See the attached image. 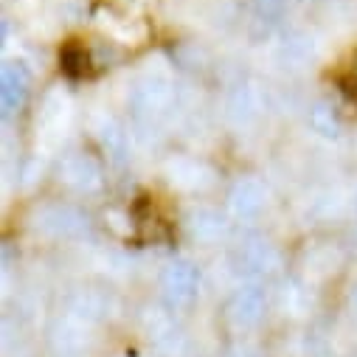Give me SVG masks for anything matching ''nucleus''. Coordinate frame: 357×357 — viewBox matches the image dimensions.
I'll list each match as a JSON object with an SVG mask.
<instances>
[{
	"label": "nucleus",
	"instance_id": "f257e3e1",
	"mask_svg": "<svg viewBox=\"0 0 357 357\" xmlns=\"http://www.w3.org/2000/svg\"><path fill=\"white\" fill-rule=\"evenodd\" d=\"M29 87H31V76L23 68V62H6L3 73H0V102H3V116H12V113L23 110V105L29 99Z\"/></svg>",
	"mask_w": 357,
	"mask_h": 357
},
{
	"label": "nucleus",
	"instance_id": "f03ea898",
	"mask_svg": "<svg viewBox=\"0 0 357 357\" xmlns=\"http://www.w3.org/2000/svg\"><path fill=\"white\" fill-rule=\"evenodd\" d=\"M160 284H163V293L172 304H189L197 293L200 276L192 264H172V267H166Z\"/></svg>",
	"mask_w": 357,
	"mask_h": 357
},
{
	"label": "nucleus",
	"instance_id": "7ed1b4c3",
	"mask_svg": "<svg viewBox=\"0 0 357 357\" xmlns=\"http://www.w3.org/2000/svg\"><path fill=\"white\" fill-rule=\"evenodd\" d=\"M228 312H231V318L239 321V324H253V321L259 318V312H261V296H259L256 290H242V293H236V296L231 298Z\"/></svg>",
	"mask_w": 357,
	"mask_h": 357
},
{
	"label": "nucleus",
	"instance_id": "20e7f679",
	"mask_svg": "<svg viewBox=\"0 0 357 357\" xmlns=\"http://www.w3.org/2000/svg\"><path fill=\"white\" fill-rule=\"evenodd\" d=\"M231 206H234V211L242 214V217L256 214V211L261 208V189H259L256 183H239V186L234 189V195H231Z\"/></svg>",
	"mask_w": 357,
	"mask_h": 357
},
{
	"label": "nucleus",
	"instance_id": "39448f33",
	"mask_svg": "<svg viewBox=\"0 0 357 357\" xmlns=\"http://www.w3.org/2000/svg\"><path fill=\"white\" fill-rule=\"evenodd\" d=\"M59 62H62V70L68 73V76H87L91 73V56H87V51L82 48V45H68L65 51H62V56H59Z\"/></svg>",
	"mask_w": 357,
	"mask_h": 357
},
{
	"label": "nucleus",
	"instance_id": "423d86ee",
	"mask_svg": "<svg viewBox=\"0 0 357 357\" xmlns=\"http://www.w3.org/2000/svg\"><path fill=\"white\" fill-rule=\"evenodd\" d=\"M284 12V0H253V20L273 26Z\"/></svg>",
	"mask_w": 357,
	"mask_h": 357
},
{
	"label": "nucleus",
	"instance_id": "0eeeda50",
	"mask_svg": "<svg viewBox=\"0 0 357 357\" xmlns=\"http://www.w3.org/2000/svg\"><path fill=\"white\" fill-rule=\"evenodd\" d=\"M312 127H315L318 132H324V135H335V132H337V121H335V116H332L326 107H315V113H312Z\"/></svg>",
	"mask_w": 357,
	"mask_h": 357
}]
</instances>
